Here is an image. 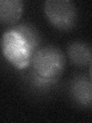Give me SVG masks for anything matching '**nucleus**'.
I'll return each instance as SVG.
<instances>
[{"label": "nucleus", "instance_id": "obj_1", "mask_svg": "<svg viewBox=\"0 0 92 123\" xmlns=\"http://www.w3.org/2000/svg\"><path fill=\"white\" fill-rule=\"evenodd\" d=\"M31 65V82L37 88L45 89L58 82L64 70L65 57L60 49L46 45L34 52Z\"/></svg>", "mask_w": 92, "mask_h": 123}, {"label": "nucleus", "instance_id": "obj_2", "mask_svg": "<svg viewBox=\"0 0 92 123\" xmlns=\"http://www.w3.org/2000/svg\"><path fill=\"white\" fill-rule=\"evenodd\" d=\"M1 45L4 56L15 68L23 69L31 64L34 53L25 38L13 28L3 33Z\"/></svg>", "mask_w": 92, "mask_h": 123}, {"label": "nucleus", "instance_id": "obj_3", "mask_svg": "<svg viewBox=\"0 0 92 123\" xmlns=\"http://www.w3.org/2000/svg\"><path fill=\"white\" fill-rule=\"evenodd\" d=\"M44 11L48 20L58 29L69 31L78 22V12L70 0H47Z\"/></svg>", "mask_w": 92, "mask_h": 123}, {"label": "nucleus", "instance_id": "obj_4", "mask_svg": "<svg viewBox=\"0 0 92 123\" xmlns=\"http://www.w3.org/2000/svg\"><path fill=\"white\" fill-rule=\"evenodd\" d=\"M70 95L77 105L84 108L92 106V81L85 75H77L71 81Z\"/></svg>", "mask_w": 92, "mask_h": 123}, {"label": "nucleus", "instance_id": "obj_5", "mask_svg": "<svg viewBox=\"0 0 92 123\" xmlns=\"http://www.w3.org/2000/svg\"><path fill=\"white\" fill-rule=\"evenodd\" d=\"M67 53L71 62L77 67H85L92 62V45L84 41H74L68 44Z\"/></svg>", "mask_w": 92, "mask_h": 123}, {"label": "nucleus", "instance_id": "obj_6", "mask_svg": "<svg viewBox=\"0 0 92 123\" xmlns=\"http://www.w3.org/2000/svg\"><path fill=\"white\" fill-rule=\"evenodd\" d=\"M22 13L21 0H1L0 20L4 24H14L20 18Z\"/></svg>", "mask_w": 92, "mask_h": 123}, {"label": "nucleus", "instance_id": "obj_7", "mask_svg": "<svg viewBox=\"0 0 92 123\" xmlns=\"http://www.w3.org/2000/svg\"><path fill=\"white\" fill-rule=\"evenodd\" d=\"M12 28L25 38L34 53L40 45V36L38 30L29 23H22Z\"/></svg>", "mask_w": 92, "mask_h": 123}, {"label": "nucleus", "instance_id": "obj_8", "mask_svg": "<svg viewBox=\"0 0 92 123\" xmlns=\"http://www.w3.org/2000/svg\"><path fill=\"white\" fill-rule=\"evenodd\" d=\"M89 78L92 81V62L90 65V68H89Z\"/></svg>", "mask_w": 92, "mask_h": 123}]
</instances>
